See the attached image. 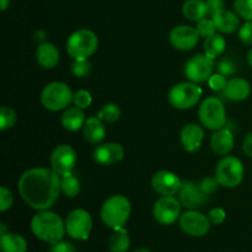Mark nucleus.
<instances>
[{
	"instance_id": "nucleus-12",
	"label": "nucleus",
	"mask_w": 252,
	"mask_h": 252,
	"mask_svg": "<svg viewBox=\"0 0 252 252\" xmlns=\"http://www.w3.org/2000/svg\"><path fill=\"white\" fill-rule=\"evenodd\" d=\"M179 223L181 230L193 238H201L206 235L212 225L208 216H204L197 209H189L184 214H181Z\"/></svg>"
},
{
	"instance_id": "nucleus-18",
	"label": "nucleus",
	"mask_w": 252,
	"mask_h": 252,
	"mask_svg": "<svg viewBox=\"0 0 252 252\" xmlns=\"http://www.w3.org/2000/svg\"><path fill=\"white\" fill-rule=\"evenodd\" d=\"M180 139L184 149L189 153H196L201 149L204 140V129L196 123H189L180 133Z\"/></svg>"
},
{
	"instance_id": "nucleus-25",
	"label": "nucleus",
	"mask_w": 252,
	"mask_h": 252,
	"mask_svg": "<svg viewBox=\"0 0 252 252\" xmlns=\"http://www.w3.org/2000/svg\"><path fill=\"white\" fill-rule=\"evenodd\" d=\"M182 12L186 19L194 22L206 19L208 15L206 0H186L182 5Z\"/></svg>"
},
{
	"instance_id": "nucleus-48",
	"label": "nucleus",
	"mask_w": 252,
	"mask_h": 252,
	"mask_svg": "<svg viewBox=\"0 0 252 252\" xmlns=\"http://www.w3.org/2000/svg\"><path fill=\"white\" fill-rule=\"evenodd\" d=\"M0 234H1V235H5V234H7L6 226H5V224H1V225H0Z\"/></svg>"
},
{
	"instance_id": "nucleus-31",
	"label": "nucleus",
	"mask_w": 252,
	"mask_h": 252,
	"mask_svg": "<svg viewBox=\"0 0 252 252\" xmlns=\"http://www.w3.org/2000/svg\"><path fill=\"white\" fill-rule=\"evenodd\" d=\"M17 121L16 112L10 106H2L0 108V130L5 132L11 129Z\"/></svg>"
},
{
	"instance_id": "nucleus-24",
	"label": "nucleus",
	"mask_w": 252,
	"mask_h": 252,
	"mask_svg": "<svg viewBox=\"0 0 252 252\" xmlns=\"http://www.w3.org/2000/svg\"><path fill=\"white\" fill-rule=\"evenodd\" d=\"M83 134L84 138L91 144H100L106 137L105 122H102L97 116L90 117L84 125Z\"/></svg>"
},
{
	"instance_id": "nucleus-28",
	"label": "nucleus",
	"mask_w": 252,
	"mask_h": 252,
	"mask_svg": "<svg viewBox=\"0 0 252 252\" xmlns=\"http://www.w3.org/2000/svg\"><path fill=\"white\" fill-rule=\"evenodd\" d=\"M130 246V238L126 228L115 229L108 239V248L111 252H127Z\"/></svg>"
},
{
	"instance_id": "nucleus-17",
	"label": "nucleus",
	"mask_w": 252,
	"mask_h": 252,
	"mask_svg": "<svg viewBox=\"0 0 252 252\" xmlns=\"http://www.w3.org/2000/svg\"><path fill=\"white\" fill-rule=\"evenodd\" d=\"M125 158V149L120 143L100 144L94 152V160L102 166L117 164Z\"/></svg>"
},
{
	"instance_id": "nucleus-42",
	"label": "nucleus",
	"mask_w": 252,
	"mask_h": 252,
	"mask_svg": "<svg viewBox=\"0 0 252 252\" xmlns=\"http://www.w3.org/2000/svg\"><path fill=\"white\" fill-rule=\"evenodd\" d=\"M48 252H76V248L69 241L61 240L56 244H52Z\"/></svg>"
},
{
	"instance_id": "nucleus-27",
	"label": "nucleus",
	"mask_w": 252,
	"mask_h": 252,
	"mask_svg": "<svg viewBox=\"0 0 252 252\" xmlns=\"http://www.w3.org/2000/svg\"><path fill=\"white\" fill-rule=\"evenodd\" d=\"M226 47V41L223 37V34L220 33H214L212 36L204 38L203 42V51L206 56H208L209 58L216 59L217 57H219L220 54H223V52L225 51Z\"/></svg>"
},
{
	"instance_id": "nucleus-4",
	"label": "nucleus",
	"mask_w": 252,
	"mask_h": 252,
	"mask_svg": "<svg viewBox=\"0 0 252 252\" xmlns=\"http://www.w3.org/2000/svg\"><path fill=\"white\" fill-rule=\"evenodd\" d=\"M74 94L68 84L63 81H52L47 84L41 93V103L52 112L65 110L73 102Z\"/></svg>"
},
{
	"instance_id": "nucleus-5",
	"label": "nucleus",
	"mask_w": 252,
	"mask_h": 252,
	"mask_svg": "<svg viewBox=\"0 0 252 252\" xmlns=\"http://www.w3.org/2000/svg\"><path fill=\"white\" fill-rule=\"evenodd\" d=\"M98 47V37L94 31L80 29L66 39V52L73 59H89Z\"/></svg>"
},
{
	"instance_id": "nucleus-47",
	"label": "nucleus",
	"mask_w": 252,
	"mask_h": 252,
	"mask_svg": "<svg viewBox=\"0 0 252 252\" xmlns=\"http://www.w3.org/2000/svg\"><path fill=\"white\" fill-rule=\"evenodd\" d=\"M246 59H248V63H249V65H250L251 68H252V47H251V49H250V51H249V53H248V57H246Z\"/></svg>"
},
{
	"instance_id": "nucleus-6",
	"label": "nucleus",
	"mask_w": 252,
	"mask_h": 252,
	"mask_svg": "<svg viewBox=\"0 0 252 252\" xmlns=\"http://www.w3.org/2000/svg\"><path fill=\"white\" fill-rule=\"evenodd\" d=\"M203 90L198 84L192 81H182L172 86L169 91L170 105L177 110H189L201 100Z\"/></svg>"
},
{
	"instance_id": "nucleus-30",
	"label": "nucleus",
	"mask_w": 252,
	"mask_h": 252,
	"mask_svg": "<svg viewBox=\"0 0 252 252\" xmlns=\"http://www.w3.org/2000/svg\"><path fill=\"white\" fill-rule=\"evenodd\" d=\"M97 117L105 123H115L120 120L121 117V108L117 103H106L98 111Z\"/></svg>"
},
{
	"instance_id": "nucleus-22",
	"label": "nucleus",
	"mask_w": 252,
	"mask_h": 252,
	"mask_svg": "<svg viewBox=\"0 0 252 252\" xmlns=\"http://www.w3.org/2000/svg\"><path fill=\"white\" fill-rule=\"evenodd\" d=\"M224 96L230 101H244L251 95V85L243 78H233L228 80L223 91Z\"/></svg>"
},
{
	"instance_id": "nucleus-29",
	"label": "nucleus",
	"mask_w": 252,
	"mask_h": 252,
	"mask_svg": "<svg viewBox=\"0 0 252 252\" xmlns=\"http://www.w3.org/2000/svg\"><path fill=\"white\" fill-rule=\"evenodd\" d=\"M61 189L62 193H63L64 196L69 197V198H74V197H76L80 193V181H79V179L73 174V172L62 175Z\"/></svg>"
},
{
	"instance_id": "nucleus-33",
	"label": "nucleus",
	"mask_w": 252,
	"mask_h": 252,
	"mask_svg": "<svg viewBox=\"0 0 252 252\" xmlns=\"http://www.w3.org/2000/svg\"><path fill=\"white\" fill-rule=\"evenodd\" d=\"M234 10L246 21H252V0H234Z\"/></svg>"
},
{
	"instance_id": "nucleus-38",
	"label": "nucleus",
	"mask_w": 252,
	"mask_h": 252,
	"mask_svg": "<svg viewBox=\"0 0 252 252\" xmlns=\"http://www.w3.org/2000/svg\"><path fill=\"white\" fill-rule=\"evenodd\" d=\"M14 203V194L7 187H0V211L6 212L10 209Z\"/></svg>"
},
{
	"instance_id": "nucleus-3",
	"label": "nucleus",
	"mask_w": 252,
	"mask_h": 252,
	"mask_svg": "<svg viewBox=\"0 0 252 252\" xmlns=\"http://www.w3.org/2000/svg\"><path fill=\"white\" fill-rule=\"evenodd\" d=\"M132 212L129 199L123 194H113L103 202L101 207V220L111 229L125 228Z\"/></svg>"
},
{
	"instance_id": "nucleus-21",
	"label": "nucleus",
	"mask_w": 252,
	"mask_h": 252,
	"mask_svg": "<svg viewBox=\"0 0 252 252\" xmlns=\"http://www.w3.org/2000/svg\"><path fill=\"white\" fill-rule=\"evenodd\" d=\"M212 20L214 21L217 31L221 32V33H234L240 29L239 15L225 7L214 14L212 16Z\"/></svg>"
},
{
	"instance_id": "nucleus-41",
	"label": "nucleus",
	"mask_w": 252,
	"mask_h": 252,
	"mask_svg": "<svg viewBox=\"0 0 252 252\" xmlns=\"http://www.w3.org/2000/svg\"><path fill=\"white\" fill-rule=\"evenodd\" d=\"M208 218L212 224H214V225H220V224H223L225 221L226 213L223 208L217 207V208H213L209 211Z\"/></svg>"
},
{
	"instance_id": "nucleus-23",
	"label": "nucleus",
	"mask_w": 252,
	"mask_h": 252,
	"mask_svg": "<svg viewBox=\"0 0 252 252\" xmlns=\"http://www.w3.org/2000/svg\"><path fill=\"white\" fill-rule=\"evenodd\" d=\"M85 113L84 110L73 106V107L65 108L63 115L61 116V123L63 128L68 132H78L79 129L85 125Z\"/></svg>"
},
{
	"instance_id": "nucleus-14",
	"label": "nucleus",
	"mask_w": 252,
	"mask_h": 252,
	"mask_svg": "<svg viewBox=\"0 0 252 252\" xmlns=\"http://www.w3.org/2000/svg\"><path fill=\"white\" fill-rule=\"evenodd\" d=\"M199 33L196 27L189 25H179L170 31L169 41L174 48L187 52L193 49L198 44Z\"/></svg>"
},
{
	"instance_id": "nucleus-15",
	"label": "nucleus",
	"mask_w": 252,
	"mask_h": 252,
	"mask_svg": "<svg viewBox=\"0 0 252 252\" xmlns=\"http://www.w3.org/2000/svg\"><path fill=\"white\" fill-rule=\"evenodd\" d=\"M182 180L175 172L159 170L152 177V187L160 196H175L179 193Z\"/></svg>"
},
{
	"instance_id": "nucleus-11",
	"label": "nucleus",
	"mask_w": 252,
	"mask_h": 252,
	"mask_svg": "<svg viewBox=\"0 0 252 252\" xmlns=\"http://www.w3.org/2000/svg\"><path fill=\"white\" fill-rule=\"evenodd\" d=\"M181 202L174 196H161L153 207L155 220L161 225H171L181 217Z\"/></svg>"
},
{
	"instance_id": "nucleus-1",
	"label": "nucleus",
	"mask_w": 252,
	"mask_h": 252,
	"mask_svg": "<svg viewBox=\"0 0 252 252\" xmlns=\"http://www.w3.org/2000/svg\"><path fill=\"white\" fill-rule=\"evenodd\" d=\"M17 189L25 203L36 211H48L58 201L61 175L46 167L26 170L17 182Z\"/></svg>"
},
{
	"instance_id": "nucleus-16",
	"label": "nucleus",
	"mask_w": 252,
	"mask_h": 252,
	"mask_svg": "<svg viewBox=\"0 0 252 252\" xmlns=\"http://www.w3.org/2000/svg\"><path fill=\"white\" fill-rule=\"evenodd\" d=\"M179 201L187 209H198L203 207L208 197L202 192L199 185L192 181H182L179 191Z\"/></svg>"
},
{
	"instance_id": "nucleus-2",
	"label": "nucleus",
	"mask_w": 252,
	"mask_h": 252,
	"mask_svg": "<svg viewBox=\"0 0 252 252\" xmlns=\"http://www.w3.org/2000/svg\"><path fill=\"white\" fill-rule=\"evenodd\" d=\"M31 230L36 238L49 245L63 240L66 234L65 221H63L59 214L49 209L34 214L31 220Z\"/></svg>"
},
{
	"instance_id": "nucleus-32",
	"label": "nucleus",
	"mask_w": 252,
	"mask_h": 252,
	"mask_svg": "<svg viewBox=\"0 0 252 252\" xmlns=\"http://www.w3.org/2000/svg\"><path fill=\"white\" fill-rule=\"evenodd\" d=\"M71 73L76 78H86L91 73V63L89 59H74L71 64Z\"/></svg>"
},
{
	"instance_id": "nucleus-36",
	"label": "nucleus",
	"mask_w": 252,
	"mask_h": 252,
	"mask_svg": "<svg viewBox=\"0 0 252 252\" xmlns=\"http://www.w3.org/2000/svg\"><path fill=\"white\" fill-rule=\"evenodd\" d=\"M217 70H218V73L223 74L224 76L228 78V76L235 75V73L238 71V68H236L235 63L231 59L223 58L217 64Z\"/></svg>"
},
{
	"instance_id": "nucleus-10",
	"label": "nucleus",
	"mask_w": 252,
	"mask_h": 252,
	"mask_svg": "<svg viewBox=\"0 0 252 252\" xmlns=\"http://www.w3.org/2000/svg\"><path fill=\"white\" fill-rule=\"evenodd\" d=\"M214 59L209 58L206 54H196L187 61L185 65V74L192 83L203 84L213 75Z\"/></svg>"
},
{
	"instance_id": "nucleus-7",
	"label": "nucleus",
	"mask_w": 252,
	"mask_h": 252,
	"mask_svg": "<svg viewBox=\"0 0 252 252\" xmlns=\"http://www.w3.org/2000/svg\"><path fill=\"white\" fill-rule=\"evenodd\" d=\"M244 165L239 158L225 155L216 167V177L219 185L226 189H234L244 180Z\"/></svg>"
},
{
	"instance_id": "nucleus-35",
	"label": "nucleus",
	"mask_w": 252,
	"mask_h": 252,
	"mask_svg": "<svg viewBox=\"0 0 252 252\" xmlns=\"http://www.w3.org/2000/svg\"><path fill=\"white\" fill-rule=\"evenodd\" d=\"M196 29L198 31L199 36L203 37V38H207V37L217 33V27L214 25V21L212 19H207V17L197 22Z\"/></svg>"
},
{
	"instance_id": "nucleus-39",
	"label": "nucleus",
	"mask_w": 252,
	"mask_h": 252,
	"mask_svg": "<svg viewBox=\"0 0 252 252\" xmlns=\"http://www.w3.org/2000/svg\"><path fill=\"white\" fill-rule=\"evenodd\" d=\"M226 83V76H224L223 74L220 73H216L211 76V79L208 80L209 88L212 89L213 91H217V93H223L224 89H225Z\"/></svg>"
},
{
	"instance_id": "nucleus-8",
	"label": "nucleus",
	"mask_w": 252,
	"mask_h": 252,
	"mask_svg": "<svg viewBox=\"0 0 252 252\" xmlns=\"http://www.w3.org/2000/svg\"><path fill=\"white\" fill-rule=\"evenodd\" d=\"M202 125L211 130H218L226 126V111L218 97H207L198 108Z\"/></svg>"
},
{
	"instance_id": "nucleus-26",
	"label": "nucleus",
	"mask_w": 252,
	"mask_h": 252,
	"mask_svg": "<svg viewBox=\"0 0 252 252\" xmlns=\"http://www.w3.org/2000/svg\"><path fill=\"white\" fill-rule=\"evenodd\" d=\"M1 252H27V241L22 235L16 233H7L0 239Z\"/></svg>"
},
{
	"instance_id": "nucleus-13",
	"label": "nucleus",
	"mask_w": 252,
	"mask_h": 252,
	"mask_svg": "<svg viewBox=\"0 0 252 252\" xmlns=\"http://www.w3.org/2000/svg\"><path fill=\"white\" fill-rule=\"evenodd\" d=\"M49 161H51L52 170L62 176V175L73 172L78 161V155L73 147L68 144H61L57 145L51 153Z\"/></svg>"
},
{
	"instance_id": "nucleus-19",
	"label": "nucleus",
	"mask_w": 252,
	"mask_h": 252,
	"mask_svg": "<svg viewBox=\"0 0 252 252\" xmlns=\"http://www.w3.org/2000/svg\"><path fill=\"white\" fill-rule=\"evenodd\" d=\"M235 139H234L233 130L229 127H223L218 130H214L211 138V147L213 152L218 155H228L233 150Z\"/></svg>"
},
{
	"instance_id": "nucleus-43",
	"label": "nucleus",
	"mask_w": 252,
	"mask_h": 252,
	"mask_svg": "<svg viewBox=\"0 0 252 252\" xmlns=\"http://www.w3.org/2000/svg\"><path fill=\"white\" fill-rule=\"evenodd\" d=\"M207 4V11H208L209 16H213L221 9H224V0H206Z\"/></svg>"
},
{
	"instance_id": "nucleus-34",
	"label": "nucleus",
	"mask_w": 252,
	"mask_h": 252,
	"mask_svg": "<svg viewBox=\"0 0 252 252\" xmlns=\"http://www.w3.org/2000/svg\"><path fill=\"white\" fill-rule=\"evenodd\" d=\"M91 102H93V96H91V94L88 90L81 89V90H78L74 94L73 103L76 107L85 110V108H88L91 105Z\"/></svg>"
},
{
	"instance_id": "nucleus-46",
	"label": "nucleus",
	"mask_w": 252,
	"mask_h": 252,
	"mask_svg": "<svg viewBox=\"0 0 252 252\" xmlns=\"http://www.w3.org/2000/svg\"><path fill=\"white\" fill-rule=\"evenodd\" d=\"M9 4L10 0H0V9H1V11H5L7 6H9Z\"/></svg>"
},
{
	"instance_id": "nucleus-44",
	"label": "nucleus",
	"mask_w": 252,
	"mask_h": 252,
	"mask_svg": "<svg viewBox=\"0 0 252 252\" xmlns=\"http://www.w3.org/2000/svg\"><path fill=\"white\" fill-rule=\"evenodd\" d=\"M243 150L249 158H252V133H249L244 139Z\"/></svg>"
},
{
	"instance_id": "nucleus-37",
	"label": "nucleus",
	"mask_w": 252,
	"mask_h": 252,
	"mask_svg": "<svg viewBox=\"0 0 252 252\" xmlns=\"http://www.w3.org/2000/svg\"><path fill=\"white\" fill-rule=\"evenodd\" d=\"M199 187H201L202 192H203L204 194H206L207 197L212 196V194L214 193V192L218 189V187L220 186L218 182V180H217V177H204L203 180H202L201 182H199Z\"/></svg>"
},
{
	"instance_id": "nucleus-49",
	"label": "nucleus",
	"mask_w": 252,
	"mask_h": 252,
	"mask_svg": "<svg viewBox=\"0 0 252 252\" xmlns=\"http://www.w3.org/2000/svg\"><path fill=\"white\" fill-rule=\"evenodd\" d=\"M133 252H152L150 250H148V249H144V248H140V249H137V250H134Z\"/></svg>"
},
{
	"instance_id": "nucleus-45",
	"label": "nucleus",
	"mask_w": 252,
	"mask_h": 252,
	"mask_svg": "<svg viewBox=\"0 0 252 252\" xmlns=\"http://www.w3.org/2000/svg\"><path fill=\"white\" fill-rule=\"evenodd\" d=\"M44 38H46V33H44L43 30H39V31H37L36 34H34V39H36V41H39V43L46 42Z\"/></svg>"
},
{
	"instance_id": "nucleus-40",
	"label": "nucleus",
	"mask_w": 252,
	"mask_h": 252,
	"mask_svg": "<svg viewBox=\"0 0 252 252\" xmlns=\"http://www.w3.org/2000/svg\"><path fill=\"white\" fill-rule=\"evenodd\" d=\"M239 39L244 44L252 46V21H246L239 29Z\"/></svg>"
},
{
	"instance_id": "nucleus-9",
	"label": "nucleus",
	"mask_w": 252,
	"mask_h": 252,
	"mask_svg": "<svg viewBox=\"0 0 252 252\" xmlns=\"http://www.w3.org/2000/svg\"><path fill=\"white\" fill-rule=\"evenodd\" d=\"M66 234L75 240H86L93 230V218L85 209H74L65 218Z\"/></svg>"
},
{
	"instance_id": "nucleus-20",
	"label": "nucleus",
	"mask_w": 252,
	"mask_h": 252,
	"mask_svg": "<svg viewBox=\"0 0 252 252\" xmlns=\"http://www.w3.org/2000/svg\"><path fill=\"white\" fill-rule=\"evenodd\" d=\"M59 59H61V53L53 43H51V42L38 43L36 48V61L42 68H56L59 63Z\"/></svg>"
}]
</instances>
